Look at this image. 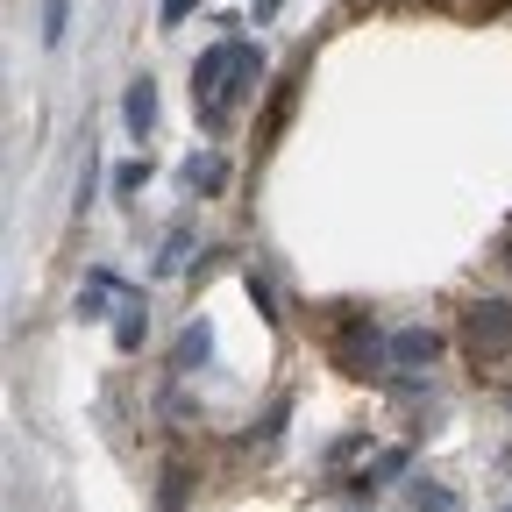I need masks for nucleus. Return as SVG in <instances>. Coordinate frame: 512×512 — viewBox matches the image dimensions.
<instances>
[{
	"label": "nucleus",
	"mask_w": 512,
	"mask_h": 512,
	"mask_svg": "<svg viewBox=\"0 0 512 512\" xmlns=\"http://www.w3.org/2000/svg\"><path fill=\"white\" fill-rule=\"evenodd\" d=\"M256 79H264V57H256L249 43H214L200 64H192V100H200V121L221 128L235 93H249Z\"/></svg>",
	"instance_id": "obj_1"
},
{
	"label": "nucleus",
	"mask_w": 512,
	"mask_h": 512,
	"mask_svg": "<svg viewBox=\"0 0 512 512\" xmlns=\"http://www.w3.org/2000/svg\"><path fill=\"white\" fill-rule=\"evenodd\" d=\"M192 15V0H164V22H185Z\"/></svg>",
	"instance_id": "obj_14"
},
{
	"label": "nucleus",
	"mask_w": 512,
	"mask_h": 512,
	"mask_svg": "<svg viewBox=\"0 0 512 512\" xmlns=\"http://www.w3.org/2000/svg\"><path fill=\"white\" fill-rule=\"evenodd\" d=\"M505 512H512V505H505Z\"/></svg>",
	"instance_id": "obj_16"
},
{
	"label": "nucleus",
	"mask_w": 512,
	"mask_h": 512,
	"mask_svg": "<svg viewBox=\"0 0 512 512\" xmlns=\"http://www.w3.org/2000/svg\"><path fill=\"white\" fill-rule=\"evenodd\" d=\"M463 349H470V363H477L484 377L512 384V306H505V299H477V306L463 313Z\"/></svg>",
	"instance_id": "obj_2"
},
{
	"label": "nucleus",
	"mask_w": 512,
	"mask_h": 512,
	"mask_svg": "<svg viewBox=\"0 0 512 512\" xmlns=\"http://www.w3.org/2000/svg\"><path fill=\"white\" fill-rule=\"evenodd\" d=\"M335 349H342V370H349V377H377V363H384V342H377V320H370V313H356V306H342V328H335Z\"/></svg>",
	"instance_id": "obj_3"
},
{
	"label": "nucleus",
	"mask_w": 512,
	"mask_h": 512,
	"mask_svg": "<svg viewBox=\"0 0 512 512\" xmlns=\"http://www.w3.org/2000/svg\"><path fill=\"white\" fill-rule=\"evenodd\" d=\"M185 178L200 185V192H221V185H228V164H221V157H192V164H185Z\"/></svg>",
	"instance_id": "obj_8"
},
{
	"label": "nucleus",
	"mask_w": 512,
	"mask_h": 512,
	"mask_svg": "<svg viewBox=\"0 0 512 512\" xmlns=\"http://www.w3.org/2000/svg\"><path fill=\"white\" fill-rule=\"evenodd\" d=\"M249 299H256V313H264V320H278V292H271V278H256V271H249Z\"/></svg>",
	"instance_id": "obj_10"
},
{
	"label": "nucleus",
	"mask_w": 512,
	"mask_h": 512,
	"mask_svg": "<svg viewBox=\"0 0 512 512\" xmlns=\"http://www.w3.org/2000/svg\"><path fill=\"white\" fill-rule=\"evenodd\" d=\"M143 328H150L143 306H121V313H114V342H121V349H143Z\"/></svg>",
	"instance_id": "obj_7"
},
{
	"label": "nucleus",
	"mask_w": 512,
	"mask_h": 512,
	"mask_svg": "<svg viewBox=\"0 0 512 512\" xmlns=\"http://www.w3.org/2000/svg\"><path fill=\"white\" fill-rule=\"evenodd\" d=\"M178 505H185V470L171 463V470H164V512H178Z\"/></svg>",
	"instance_id": "obj_12"
},
{
	"label": "nucleus",
	"mask_w": 512,
	"mask_h": 512,
	"mask_svg": "<svg viewBox=\"0 0 512 512\" xmlns=\"http://www.w3.org/2000/svg\"><path fill=\"white\" fill-rule=\"evenodd\" d=\"M207 349H214V335H207V320H192V328H185V342H178V370H192V363H207Z\"/></svg>",
	"instance_id": "obj_6"
},
{
	"label": "nucleus",
	"mask_w": 512,
	"mask_h": 512,
	"mask_svg": "<svg viewBox=\"0 0 512 512\" xmlns=\"http://www.w3.org/2000/svg\"><path fill=\"white\" fill-rule=\"evenodd\" d=\"M143 178H150V164H121L114 171V192H143Z\"/></svg>",
	"instance_id": "obj_13"
},
{
	"label": "nucleus",
	"mask_w": 512,
	"mask_h": 512,
	"mask_svg": "<svg viewBox=\"0 0 512 512\" xmlns=\"http://www.w3.org/2000/svg\"><path fill=\"white\" fill-rule=\"evenodd\" d=\"M121 114H128V128H136V136H150V121H157V86L136 79V86H128V100H121Z\"/></svg>",
	"instance_id": "obj_5"
},
{
	"label": "nucleus",
	"mask_w": 512,
	"mask_h": 512,
	"mask_svg": "<svg viewBox=\"0 0 512 512\" xmlns=\"http://www.w3.org/2000/svg\"><path fill=\"white\" fill-rule=\"evenodd\" d=\"M448 505H456V498H448L441 484H413V512H448Z\"/></svg>",
	"instance_id": "obj_9"
},
{
	"label": "nucleus",
	"mask_w": 512,
	"mask_h": 512,
	"mask_svg": "<svg viewBox=\"0 0 512 512\" xmlns=\"http://www.w3.org/2000/svg\"><path fill=\"white\" fill-rule=\"evenodd\" d=\"M505 271H512V242H505Z\"/></svg>",
	"instance_id": "obj_15"
},
{
	"label": "nucleus",
	"mask_w": 512,
	"mask_h": 512,
	"mask_svg": "<svg viewBox=\"0 0 512 512\" xmlns=\"http://www.w3.org/2000/svg\"><path fill=\"white\" fill-rule=\"evenodd\" d=\"M434 356H441V335H434V328H399V335H392V363H399V370H427Z\"/></svg>",
	"instance_id": "obj_4"
},
{
	"label": "nucleus",
	"mask_w": 512,
	"mask_h": 512,
	"mask_svg": "<svg viewBox=\"0 0 512 512\" xmlns=\"http://www.w3.org/2000/svg\"><path fill=\"white\" fill-rule=\"evenodd\" d=\"M43 43H64V0H43Z\"/></svg>",
	"instance_id": "obj_11"
}]
</instances>
